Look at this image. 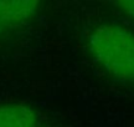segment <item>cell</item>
Returning a JSON list of instances; mask_svg holds the SVG:
<instances>
[{
  "mask_svg": "<svg viewBox=\"0 0 134 127\" xmlns=\"http://www.w3.org/2000/svg\"><path fill=\"white\" fill-rule=\"evenodd\" d=\"M91 54L112 77L134 82V34L123 26L103 24L88 39Z\"/></svg>",
  "mask_w": 134,
  "mask_h": 127,
  "instance_id": "1",
  "label": "cell"
},
{
  "mask_svg": "<svg viewBox=\"0 0 134 127\" xmlns=\"http://www.w3.org/2000/svg\"><path fill=\"white\" fill-rule=\"evenodd\" d=\"M38 5L40 0H0V35L30 20Z\"/></svg>",
  "mask_w": 134,
  "mask_h": 127,
  "instance_id": "2",
  "label": "cell"
},
{
  "mask_svg": "<svg viewBox=\"0 0 134 127\" xmlns=\"http://www.w3.org/2000/svg\"><path fill=\"white\" fill-rule=\"evenodd\" d=\"M37 118L31 107L23 103L0 106V127H36Z\"/></svg>",
  "mask_w": 134,
  "mask_h": 127,
  "instance_id": "3",
  "label": "cell"
},
{
  "mask_svg": "<svg viewBox=\"0 0 134 127\" xmlns=\"http://www.w3.org/2000/svg\"><path fill=\"white\" fill-rule=\"evenodd\" d=\"M115 4L123 14L134 20V0H115Z\"/></svg>",
  "mask_w": 134,
  "mask_h": 127,
  "instance_id": "4",
  "label": "cell"
}]
</instances>
